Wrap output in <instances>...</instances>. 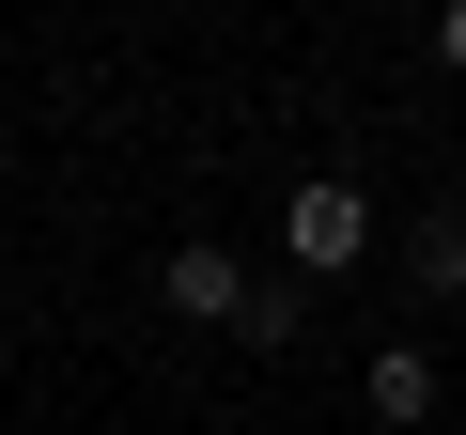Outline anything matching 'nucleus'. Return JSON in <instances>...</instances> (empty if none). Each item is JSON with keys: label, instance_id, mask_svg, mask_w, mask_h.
<instances>
[{"label": "nucleus", "instance_id": "1", "mask_svg": "<svg viewBox=\"0 0 466 435\" xmlns=\"http://www.w3.org/2000/svg\"><path fill=\"white\" fill-rule=\"evenodd\" d=\"M280 249H296V280H358L389 234H373V202L327 171V187H296V202H280Z\"/></svg>", "mask_w": 466, "mask_h": 435}, {"label": "nucleus", "instance_id": "2", "mask_svg": "<svg viewBox=\"0 0 466 435\" xmlns=\"http://www.w3.org/2000/svg\"><path fill=\"white\" fill-rule=\"evenodd\" d=\"M156 296H171L187 327H249V265H233L218 234H187V249H156Z\"/></svg>", "mask_w": 466, "mask_h": 435}, {"label": "nucleus", "instance_id": "3", "mask_svg": "<svg viewBox=\"0 0 466 435\" xmlns=\"http://www.w3.org/2000/svg\"><path fill=\"white\" fill-rule=\"evenodd\" d=\"M404 296H420V311H451V296H466V202L404 218Z\"/></svg>", "mask_w": 466, "mask_h": 435}, {"label": "nucleus", "instance_id": "4", "mask_svg": "<svg viewBox=\"0 0 466 435\" xmlns=\"http://www.w3.org/2000/svg\"><path fill=\"white\" fill-rule=\"evenodd\" d=\"M358 389H373V420H389V435H404V420H435V358H420V342H373V358H358Z\"/></svg>", "mask_w": 466, "mask_h": 435}, {"label": "nucleus", "instance_id": "5", "mask_svg": "<svg viewBox=\"0 0 466 435\" xmlns=\"http://www.w3.org/2000/svg\"><path fill=\"white\" fill-rule=\"evenodd\" d=\"M296 327H311V311H296V280H249V327H233V342H265V358H280Z\"/></svg>", "mask_w": 466, "mask_h": 435}, {"label": "nucleus", "instance_id": "6", "mask_svg": "<svg viewBox=\"0 0 466 435\" xmlns=\"http://www.w3.org/2000/svg\"><path fill=\"white\" fill-rule=\"evenodd\" d=\"M435 63H451V78H466V0H451V16H435Z\"/></svg>", "mask_w": 466, "mask_h": 435}]
</instances>
